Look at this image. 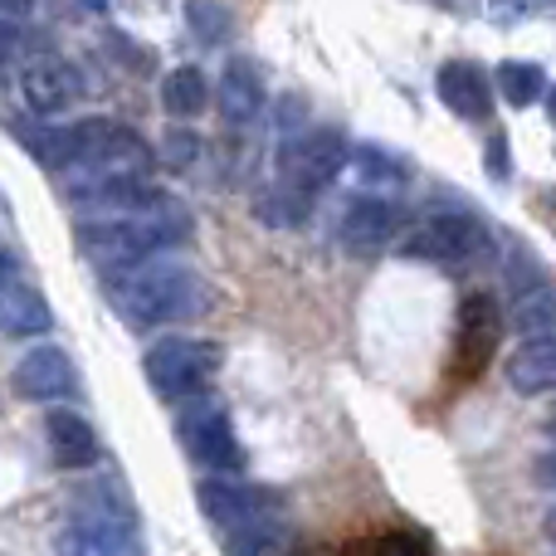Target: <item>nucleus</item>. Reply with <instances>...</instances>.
I'll return each instance as SVG.
<instances>
[{
    "label": "nucleus",
    "instance_id": "f257e3e1",
    "mask_svg": "<svg viewBox=\"0 0 556 556\" xmlns=\"http://www.w3.org/2000/svg\"><path fill=\"white\" fill-rule=\"evenodd\" d=\"M181 240H191V215L162 191L127 215H93V225H78V250L103 274L132 269Z\"/></svg>",
    "mask_w": 556,
    "mask_h": 556
},
{
    "label": "nucleus",
    "instance_id": "f03ea898",
    "mask_svg": "<svg viewBox=\"0 0 556 556\" xmlns=\"http://www.w3.org/2000/svg\"><path fill=\"white\" fill-rule=\"evenodd\" d=\"M211 298L205 278L186 264H132V269L108 274V303L117 307L127 327H166V323H186L195 317Z\"/></svg>",
    "mask_w": 556,
    "mask_h": 556
},
{
    "label": "nucleus",
    "instance_id": "7ed1b4c3",
    "mask_svg": "<svg viewBox=\"0 0 556 556\" xmlns=\"http://www.w3.org/2000/svg\"><path fill=\"white\" fill-rule=\"evenodd\" d=\"M395 254L425 264H444V269H469V264L489 260L493 235L479 215L469 211H434L425 220H415L405 235H395Z\"/></svg>",
    "mask_w": 556,
    "mask_h": 556
},
{
    "label": "nucleus",
    "instance_id": "20e7f679",
    "mask_svg": "<svg viewBox=\"0 0 556 556\" xmlns=\"http://www.w3.org/2000/svg\"><path fill=\"white\" fill-rule=\"evenodd\" d=\"M64 547L68 552H113V556L142 547L132 503L123 498V489H113V483L88 489L64 522Z\"/></svg>",
    "mask_w": 556,
    "mask_h": 556
},
{
    "label": "nucleus",
    "instance_id": "39448f33",
    "mask_svg": "<svg viewBox=\"0 0 556 556\" xmlns=\"http://www.w3.org/2000/svg\"><path fill=\"white\" fill-rule=\"evenodd\" d=\"M147 386H152L162 401H186V395H201L205 386L220 371V346L201 342V337H166L152 352L142 356Z\"/></svg>",
    "mask_w": 556,
    "mask_h": 556
},
{
    "label": "nucleus",
    "instance_id": "423d86ee",
    "mask_svg": "<svg viewBox=\"0 0 556 556\" xmlns=\"http://www.w3.org/2000/svg\"><path fill=\"white\" fill-rule=\"evenodd\" d=\"M346 172V137L337 127H307L293 132L278 152V181L293 186V191H327L337 176Z\"/></svg>",
    "mask_w": 556,
    "mask_h": 556
},
{
    "label": "nucleus",
    "instance_id": "0eeeda50",
    "mask_svg": "<svg viewBox=\"0 0 556 556\" xmlns=\"http://www.w3.org/2000/svg\"><path fill=\"white\" fill-rule=\"evenodd\" d=\"M176 430H181V444L191 459H201L205 469H240L244 454H240V440H235V425L225 415V405L205 401V395H186L176 401Z\"/></svg>",
    "mask_w": 556,
    "mask_h": 556
},
{
    "label": "nucleus",
    "instance_id": "6e6552de",
    "mask_svg": "<svg viewBox=\"0 0 556 556\" xmlns=\"http://www.w3.org/2000/svg\"><path fill=\"white\" fill-rule=\"evenodd\" d=\"M498 337H503L498 303L489 293H469L459 303V323H454V381H473L493 362Z\"/></svg>",
    "mask_w": 556,
    "mask_h": 556
},
{
    "label": "nucleus",
    "instance_id": "1a4fd4ad",
    "mask_svg": "<svg viewBox=\"0 0 556 556\" xmlns=\"http://www.w3.org/2000/svg\"><path fill=\"white\" fill-rule=\"evenodd\" d=\"M401 205L391 201V195L381 191H366V195H352L342 211V220H337V240H342L346 254H356V260H366V254H381L386 244L401 235Z\"/></svg>",
    "mask_w": 556,
    "mask_h": 556
},
{
    "label": "nucleus",
    "instance_id": "9d476101",
    "mask_svg": "<svg viewBox=\"0 0 556 556\" xmlns=\"http://www.w3.org/2000/svg\"><path fill=\"white\" fill-rule=\"evenodd\" d=\"M195 503L201 513L215 522L220 532H235L254 518H274L278 513V493L260 489V483H230V479H205L195 489Z\"/></svg>",
    "mask_w": 556,
    "mask_h": 556
},
{
    "label": "nucleus",
    "instance_id": "9b49d317",
    "mask_svg": "<svg viewBox=\"0 0 556 556\" xmlns=\"http://www.w3.org/2000/svg\"><path fill=\"white\" fill-rule=\"evenodd\" d=\"M434 88H440V103L450 108V113L469 117V123H483V117L493 113V84L479 64H469V59H450V64H440Z\"/></svg>",
    "mask_w": 556,
    "mask_h": 556
},
{
    "label": "nucleus",
    "instance_id": "f8f14e48",
    "mask_svg": "<svg viewBox=\"0 0 556 556\" xmlns=\"http://www.w3.org/2000/svg\"><path fill=\"white\" fill-rule=\"evenodd\" d=\"M20 93H25V103H29V113L35 117H54V113H64V108H74L78 98H84V78H78L74 64L49 59V64L25 68Z\"/></svg>",
    "mask_w": 556,
    "mask_h": 556
},
{
    "label": "nucleus",
    "instance_id": "ddd939ff",
    "mask_svg": "<svg viewBox=\"0 0 556 556\" xmlns=\"http://www.w3.org/2000/svg\"><path fill=\"white\" fill-rule=\"evenodd\" d=\"M74 362L59 346H35L15 366V391L29 395V401H64V395H74Z\"/></svg>",
    "mask_w": 556,
    "mask_h": 556
},
{
    "label": "nucleus",
    "instance_id": "4468645a",
    "mask_svg": "<svg viewBox=\"0 0 556 556\" xmlns=\"http://www.w3.org/2000/svg\"><path fill=\"white\" fill-rule=\"evenodd\" d=\"M45 434H49V459L59 469H93L98 464V434L84 415L74 410H49L45 415Z\"/></svg>",
    "mask_w": 556,
    "mask_h": 556
},
{
    "label": "nucleus",
    "instance_id": "2eb2a0df",
    "mask_svg": "<svg viewBox=\"0 0 556 556\" xmlns=\"http://www.w3.org/2000/svg\"><path fill=\"white\" fill-rule=\"evenodd\" d=\"M215 103H220L225 123L230 127H244L264 113V78L250 59H230L220 74V88H215Z\"/></svg>",
    "mask_w": 556,
    "mask_h": 556
},
{
    "label": "nucleus",
    "instance_id": "dca6fc26",
    "mask_svg": "<svg viewBox=\"0 0 556 556\" xmlns=\"http://www.w3.org/2000/svg\"><path fill=\"white\" fill-rule=\"evenodd\" d=\"M54 327L49 303L29 283H10L0 278V337H39Z\"/></svg>",
    "mask_w": 556,
    "mask_h": 556
},
{
    "label": "nucleus",
    "instance_id": "f3484780",
    "mask_svg": "<svg viewBox=\"0 0 556 556\" xmlns=\"http://www.w3.org/2000/svg\"><path fill=\"white\" fill-rule=\"evenodd\" d=\"M556 381V346L552 337H522V346L508 362V386L518 395H547Z\"/></svg>",
    "mask_w": 556,
    "mask_h": 556
},
{
    "label": "nucleus",
    "instance_id": "a211bd4d",
    "mask_svg": "<svg viewBox=\"0 0 556 556\" xmlns=\"http://www.w3.org/2000/svg\"><path fill=\"white\" fill-rule=\"evenodd\" d=\"M211 103V84H205L201 68H172L162 84V108L172 117H195Z\"/></svg>",
    "mask_w": 556,
    "mask_h": 556
},
{
    "label": "nucleus",
    "instance_id": "6ab92c4d",
    "mask_svg": "<svg viewBox=\"0 0 556 556\" xmlns=\"http://www.w3.org/2000/svg\"><path fill=\"white\" fill-rule=\"evenodd\" d=\"M260 220L274 225V230H303V225L313 220V195L278 181L274 191L260 195Z\"/></svg>",
    "mask_w": 556,
    "mask_h": 556
},
{
    "label": "nucleus",
    "instance_id": "aec40b11",
    "mask_svg": "<svg viewBox=\"0 0 556 556\" xmlns=\"http://www.w3.org/2000/svg\"><path fill=\"white\" fill-rule=\"evenodd\" d=\"M356 181H362L366 191H401V186L410 181V166H405L401 156L381 152V147H356Z\"/></svg>",
    "mask_w": 556,
    "mask_h": 556
},
{
    "label": "nucleus",
    "instance_id": "412c9836",
    "mask_svg": "<svg viewBox=\"0 0 556 556\" xmlns=\"http://www.w3.org/2000/svg\"><path fill=\"white\" fill-rule=\"evenodd\" d=\"M493 88H498V93L508 98L513 108H532L542 93H547V78H542L538 64L508 59V64H498V74H493Z\"/></svg>",
    "mask_w": 556,
    "mask_h": 556
},
{
    "label": "nucleus",
    "instance_id": "4be33fe9",
    "mask_svg": "<svg viewBox=\"0 0 556 556\" xmlns=\"http://www.w3.org/2000/svg\"><path fill=\"white\" fill-rule=\"evenodd\" d=\"M225 547L240 552V556L288 552V532H283V522H278V513H274V518H254V522H244V528L225 532Z\"/></svg>",
    "mask_w": 556,
    "mask_h": 556
},
{
    "label": "nucleus",
    "instance_id": "5701e85b",
    "mask_svg": "<svg viewBox=\"0 0 556 556\" xmlns=\"http://www.w3.org/2000/svg\"><path fill=\"white\" fill-rule=\"evenodd\" d=\"M518 332L522 337H552V293H547V283L518 293Z\"/></svg>",
    "mask_w": 556,
    "mask_h": 556
},
{
    "label": "nucleus",
    "instance_id": "b1692460",
    "mask_svg": "<svg viewBox=\"0 0 556 556\" xmlns=\"http://www.w3.org/2000/svg\"><path fill=\"white\" fill-rule=\"evenodd\" d=\"M434 542L415 528H395L381 532V538H362V542H346V552H430Z\"/></svg>",
    "mask_w": 556,
    "mask_h": 556
},
{
    "label": "nucleus",
    "instance_id": "393cba45",
    "mask_svg": "<svg viewBox=\"0 0 556 556\" xmlns=\"http://www.w3.org/2000/svg\"><path fill=\"white\" fill-rule=\"evenodd\" d=\"M191 29L201 39H215V45H220L225 35H230V20H225V10L220 5H211V0H191Z\"/></svg>",
    "mask_w": 556,
    "mask_h": 556
},
{
    "label": "nucleus",
    "instance_id": "a878e982",
    "mask_svg": "<svg viewBox=\"0 0 556 556\" xmlns=\"http://www.w3.org/2000/svg\"><path fill=\"white\" fill-rule=\"evenodd\" d=\"M195 152H201V142H195L186 127H176V132H166V162L181 172V166H191L195 162Z\"/></svg>",
    "mask_w": 556,
    "mask_h": 556
},
{
    "label": "nucleus",
    "instance_id": "bb28decb",
    "mask_svg": "<svg viewBox=\"0 0 556 556\" xmlns=\"http://www.w3.org/2000/svg\"><path fill=\"white\" fill-rule=\"evenodd\" d=\"M113 45L123 49V54H117V59H123L127 68H147V64H152V59H147V49H142V45H127L123 35H113Z\"/></svg>",
    "mask_w": 556,
    "mask_h": 556
},
{
    "label": "nucleus",
    "instance_id": "cd10ccee",
    "mask_svg": "<svg viewBox=\"0 0 556 556\" xmlns=\"http://www.w3.org/2000/svg\"><path fill=\"white\" fill-rule=\"evenodd\" d=\"M15 49H20V29H15V20L0 15V64H5V59L15 54Z\"/></svg>",
    "mask_w": 556,
    "mask_h": 556
},
{
    "label": "nucleus",
    "instance_id": "c85d7f7f",
    "mask_svg": "<svg viewBox=\"0 0 556 556\" xmlns=\"http://www.w3.org/2000/svg\"><path fill=\"white\" fill-rule=\"evenodd\" d=\"M493 176H498V181H503V176H508V156H503V137H493Z\"/></svg>",
    "mask_w": 556,
    "mask_h": 556
},
{
    "label": "nucleus",
    "instance_id": "c756f323",
    "mask_svg": "<svg viewBox=\"0 0 556 556\" xmlns=\"http://www.w3.org/2000/svg\"><path fill=\"white\" fill-rule=\"evenodd\" d=\"M10 274H15V260H10V254L0 250V278H10Z\"/></svg>",
    "mask_w": 556,
    "mask_h": 556
},
{
    "label": "nucleus",
    "instance_id": "7c9ffc66",
    "mask_svg": "<svg viewBox=\"0 0 556 556\" xmlns=\"http://www.w3.org/2000/svg\"><path fill=\"white\" fill-rule=\"evenodd\" d=\"M88 5H93V10H98V15H103V10H108V0H88Z\"/></svg>",
    "mask_w": 556,
    "mask_h": 556
}]
</instances>
